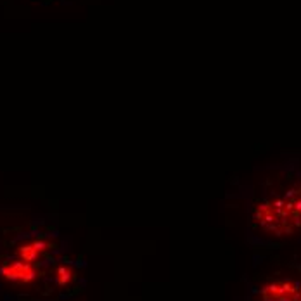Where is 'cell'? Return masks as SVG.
<instances>
[{
	"label": "cell",
	"instance_id": "1",
	"mask_svg": "<svg viewBox=\"0 0 301 301\" xmlns=\"http://www.w3.org/2000/svg\"><path fill=\"white\" fill-rule=\"evenodd\" d=\"M253 227L274 239L301 234V180L262 199L253 210Z\"/></svg>",
	"mask_w": 301,
	"mask_h": 301
},
{
	"label": "cell",
	"instance_id": "2",
	"mask_svg": "<svg viewBox=\"0 0 301 301\" xmlns=\"http://www.w3.org/2000/svg\"><path fill=\"white\" fill-rule=\"evenodd\" d=\"M301 284L291 279H277L268 282L260 291L262 301H299Z\"/></svg>",
	"mask_w": 301,
	"mask_h": 301
},
{
	"label": "cell",
	"instance_id": "3",
	"mask_svg": "<svg viewBox=\"0 0 301 301\" xmlns=\"http://www.w3.org/2000/svg\"><path fill=\"white\" fill-rule=\"evenodd\" d=\"M0 277L16 286H28L35 282L38 274L33 263L23 262V260H11L0 267Z\"/></svg>",
	"mask_w": 301,
	"mask_h": 301
},
{
	"label": "cell",
	"instance_id": "4",
	"mask_svg": "<svg viewBox=\"0 0 301 301\" xmlns=\"http://www.w3.org/2000/svg\"><path fill=\"white\" fill-rule=\"evenodd\" d=\"M52 244L47 242V241H42V239H36V241H31V242H26V244H21V246L18 247V256L19 260H23V262H28V263H35L36 260L40 258V255L43 253V251L51 249Z\"/></svg>",
	"mask_w": 301,
	"mask_h": 301
},
{
	"label": "cell",
	"instance_id": "5",
	"mask_svg": "<svg viewBox=\"0 0 301 301\" xmlns=\"http://www.w3.org/2000/svg\"><path fill=\"white\" fill-rule=\"evenodd\" d=\"M73 279H75V272H73L70 267H59L58 270H56V282H58V286L61 287L70 286Z\"/></svg>",
	"mask_w": 301,
	"mask_h": 301
},
{
	"label": "cell",
	"instance_id": "6",
	"mask_svg": "<svg viewBox=\"0 0 301 301\" xmlns=\"http://www.w3.org/2000/svg\"><path fill=\"white\" fill-rule=\"evenodd\" d=\"M299 301H301V294H299Z\"/></svg>",
	"mask_w": 301,
	"mask_h": 301
}]
</instances>
